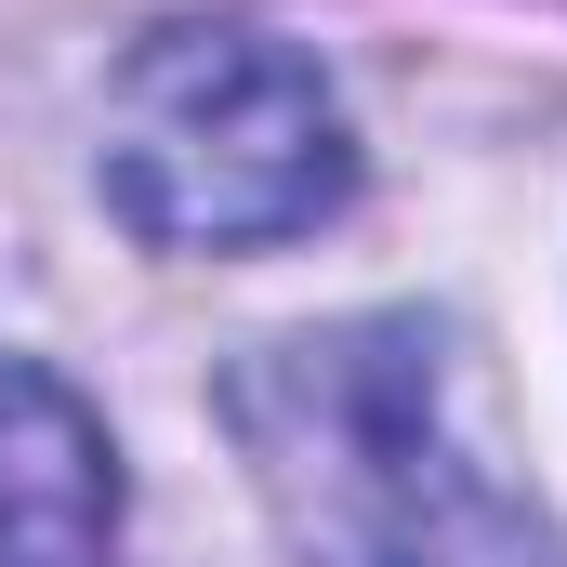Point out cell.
<instances>
[{"mask_svg": "<svg viewBox=\"0 0 567 567\" xmlns=\"http://www.w3.org/2000/svg\"><path fill=\"white\" fill-rule=\"evenodd\" d=\"M225 423L303 567H567V528L502 475L449 317H330L225 370Z\"/></svg>", "mask_w": 567, "mask_h": 567, "instance_id": "1", "label": "cell"}, {"mask_svg": "<svg viewBox=\"0 0 567 567\" xmlns=\"http://www.w3.org/2000/svg\"><path fill=\"white\" fill-rule=\"evenodd\" d=\"M106 198L158 251L303 238L357 198L343 93L265 27H158L106 93Z\"/></svg>", "mask_w": 567, "mask_h": 567, "instance_id": "2", "label": "cell"}, {"mask_svg": "<svg viewBox=\"0 0 567 567\" xmlns=\"http://www.w3.org/2000/svg\"><path fill=\"white\" fill-rule=\"evenodd\" d=\"M120 542V449L40 370L0 357V567H106Z\"/></svg>", "mask_w": 567, "mask_h": 567, "instance_id": "3", "label": "cell"}]
</instances>
